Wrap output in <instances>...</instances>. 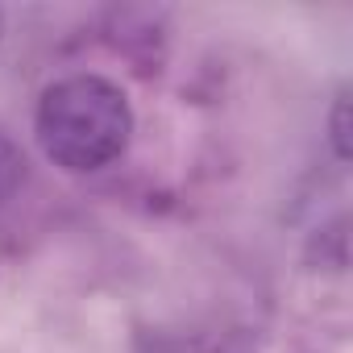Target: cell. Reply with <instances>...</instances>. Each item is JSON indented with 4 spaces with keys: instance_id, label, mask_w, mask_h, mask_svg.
<instances>
[{
    "instance_id": "1",
    "label": "cell",
    "mask_w": 353,
    "mask_h": 353,
    "mask_svg": "<svg viewBox=\"0 0 353 353\" xmlns=\"http://www.w3.org/2000/svg\"><path fill=\"white\" fill-rule=\"evenodd\" d=\"M129 92L96 71H75L50 79L34 108V137L67 174H100L129 154L133 141Z\"/></svg>"
},
{
    "instance_id": "2",
    "label": "cell",
    "mask_w": 353,
    "mask_h": 353,
    "mask_svg": "<svg viewBox=\"0 0 353 353\" xmlns=\"http://www.w3.org/2000/svg\"><path fill=\"white\" fill-rule=\"evenodd\" d=\"M26 179H30V158H26V150L13 141V133L0 125V212H5V208L21 196Z\"/></svg>"
},
{
    "instance_id": "3",
    "label": "cell",
    "mask_w": 353,
    "mask_h": 353,
    "mask_svg": "<svg viewBox=\"0 0 353 353\" xmlns=\"http://www.w3.org/2000/svg\"><path fill=\"white\" fill-rule=\"evenodd\" d=\"M328 145H332V154H336V162L345 166L349 162V88H341L336 96H332V104H328Z\"/></svg>"
},
{
    "instance_id": "4",
    "label": "cell",
    "mask_w": 353,
    "mask_h": 353,
    "mask_svg": "<svg viewBox=\"0 0 353 353\" xmlns=\"http://www.w3.org/2000/svg\"><path fill=\"white\" fill-rule=\"evenodd\" d=\"M137 353H188V345L170 341V336H154V332H145V336H137Z\"/></svg>"
},
{
    "instance_id": "5",
    "label": "cell",
    "mask_w": 353,
    "mask_h": 353,
    "mask_svg": "<svg viewBox=\"0 0 353 353\" xmlns=\"http://www.w3.org/2000/svg\"><path fill=\"white\" fill-rule=\"evenodd\" d=\"M0 42H5V13H0Z\"/></svg>"
}]
</instances>
